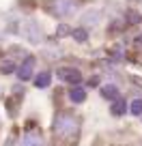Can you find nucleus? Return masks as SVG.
I'll use <instances>...</instances> for the list:
<instances>
[{
  "label": "nucleus",
  "instance_id": "obj_1",
  "mask_svg": "<svg viewBox=\"0 0 142 146\" xmlns=\"http://www.w3.org/2000/svg\"><path fill=\"white\" fill-rule=\"evenodd\" d=\"M54 133L65 142H73L80 135V118L71 112H60L54 118Z\"/></svg>",
  "mask_w": 142,
  "mask_h": 146
},
{
  "label": "nucleus",
  "instance_id": "obj_2",
  "mask_svg": "<svg viewBox=\"0 0 142 146\" xmlns=\"http://www.w3.org/2000/svg\"><path fill=\"white\" fill-rule=\"evenodd\" d=\"M80 2L78 0H47V13H52L54 17H69L78 11Z\"/></svg>",
  "mask_w": 142,
  "mask_h": 146
},
{
  "label": "nucleus",
  "instance_id": "obj_3",
  "mask_svg": "<svg viewBox=\"0 0 142 146\" xmlns=\"http://www.w3.org/2000/svg\"><path fill=\"white\" fill-rule=\"evenodd\" d=\"M58 78L63 80V82H67V84L78 86V84L82 82V71L75 69V67H60L58 69Z\"/></svg>",
  "mask_w": 142,
  "mask_h": 146
},
{
  "label": "nucleus",
  "instance_id": "obj_4",
  "mask_svg": "<svg viewBox=\"0 0 142 146\" xmlns=\"http://www.w3.org/2000/svg\"><path fill=\"white\" fill-rule=\"evenodd\" d=\"M24 36H26V41H30V43H41L43 30H41V26H39L37 22H28L26 28H24Z\"/></svg>",
  "mask_w": 142,
  "mask_h": 146
},
{
  "label": "nucleus",
  "instance_id": "obj_5",
  "mask_svg": "<svg viewBox=\"0 0 142 146\" xmlns=\"http://www.w3.org/2000/svg\"><path fill=\"white\" fill-rule=\"evenodd\" d=\"M35 62H37V60L32 58V56H26V58H24V62L17 67V71H15V73H17V78L22 80V82H26V80H30V78H32Z\"/></svg>",
  "mask_w": 142,
  "mask_h": 146
},
{
  "label": "nucleus",
  "instance_id": "obj_6",
  "mask_svg": "<svg viewBox=\"0 0 142 146\" xmlns=\"http://www.w3.org/2000/svg\"><path fill=\"white\" fill-rule=\"evenodd\" d=\"M19 146H43V137H41V133L35 129V131H30L28 129L26 133H24V137H22V144Z\"/></svg>",
  "mask_w": 142,
  "mask_h": 146
},
{
  "label": "nucleus",
  "instance_id": "obj_7",
  "mask_svg": "<svg viewBox=\"0 0 142 146\" xmlns=\"http://www.w3.org/2000/svg\"><path fill=\"white\" fill-rule=\"evenodd\" d=\"M99 19H101V11H97V9L86 11L82 15V28L84 26H95V24H99Z\"/></svg>",
  "mask_w": 142,
  "mask_h": 146
},
{
  "label": "nucleus",
  "instance_id": "obj_8",
  "mask_svg": "<svg viewBox=\"0 0 142 146\" xmlns=\"http://www.w3.org/2000/svg\"><path fill=\"white\" fill-rule=\"evenodd\" d=\"M99 92H101L103 99H112V101L121 99V97H119V88H116L114 84H103V86L99 88Z\"/></svg>",
  "mask_w": 142,
  "mask_h": 146
},
{
  "label": "nucleus",
  "instance_id": "obj_9",
  "mask_svg": "<svg viewBox=\"0 0 142 146\" xmlns=\"http://www.w3.org/2000/svg\"><path fill=\"white\" fill-rule=\"evenodd\" d=\"M69 99H71V103H82V101H86V90L82 86H73L69 90Z\"/></svg>",
  "mask_w": 142,
  "mask_h": 146
},
{
  "label": "nucleus",
  "instance_id": "obj_10",
  "mask_svg": "<svg viewBox=\"0 0 142 146\" xmlns=\"http://www.w3.org/2000/svg\"><path fill=\"white\" fill-rule=\"evenodd\" d=\"M32 84H35L37 88H47L52 84V73L50 71H41L37 78H35V82H32Z\"/></svg>",
  "mask_w": 142,
  "mask_h": 146
},
{
  "label": "nucleus",
  "instance_id": "obj_11",
  "mask_svg": "<svg viewBox=\"0 0 142 146\" xmlns=\"http://www.w3.org/2000/svg\"><path fill=\"white\" fill-rule=\"evenodd\" d=\"M125 108H127L125 101L123 99H116L114 103H112V114H114V116H123L125 114Z\"/></svg>",
  "mask_w": 142,
  "mask_h": 146
},
{
  "label": "nucleus",
  "instance_id": "obj_12",
  "mask_svg": "<svg viewBox=\"0 0 142 146\" xmlns=\"http://www.w3.org/2000/svg\"><path fill=\"white\" fill-rule=\"evenodd\" d=\"M71 35H73V39H75L78 43H82V41H86V39H88V30H86V28H82V26L75 28Z\"/></svg>",
  "mask_w": 142,
  "mask_h": 146
},
{
  "label": "nucleus",
  "instance_id": "obj_13",
  "mask_svg": "<svg viewBox=\"0 0 142 146\" xmlns=\"http://www.w3.org/2000/svg\"><path fill=\"white\" fill-rule=\"evenodd\" d=\"M129 112L133 116H142V99H133L131 105H129Z\"/></svg>",
  "mask_w": 142,
  "mask_h": 146
},
{
  "label": "nucleus",
  "instance_id": "obj_14",
  "mask_svg": "<svg viewBox=\"0 0 142 146\" xmlns=\"http://www.w3.org/2000/svg\"><path fill=\"white\" fill-rule=\"evenodd\" d=\"M11 71H17V64H15V60H7V62L0 64V73H11Z\"/></svg>",
  "mask_w": 142,
  "mask_h": 146
},
{
  "label": "nucleus",
  "instance_id": "obj_15",
  "mask_svg": "<svg viewBox=\"0 0 142 146\" xmlns=\"http://www.w3.org/2000/svg\"><path fill=\"white\" fill-rule=\"evenodd\" d=\"M136 22H140V13L129 11V13H127V24H136Z\"/></svg>",
  "mask_w": 142,
  "mask_h": 146
},
{
  "label": "nucleus",
  "instance_id": "obj_16",
  "mask_svg": "<svg viewBox=\"0 0 142 146\" xmlns=\"http://www.w3.org/2000/svg\"><path fill=\"white\" fill-rule=\"evenodd\" d=\"M136 41H138V45H142V35H140V36H136Z\"/></svg>",
  "mask_w": 142,
  "mask_h": 146
},
{
  "label": "nucleus",
  "instance_id": "obj_17",
  "mask_svg": "<svg viewBox=\"0 0 142 146\" xmlns=\"http://www.w3.org/2000/svg\"><path fill=\"white\" fill-rule=\"evenodd\" d=\"M131 2H140V0H131Z\"/></svg>",
  "mask_w": 142,
  "mask_h": 146
}]
</instances>
